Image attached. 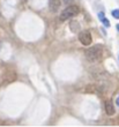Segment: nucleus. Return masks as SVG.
Segmentation results:
<instances>
[{"instance_id": "1", "label": "nucleus", "mask_w": 119, "mask_h": 127, "mask_svg": "<svg viewBox=\"0 0 119 127\" xmlns=\"http://www.w3.org/2000/svg\"><path fill=\"white\" fill-rule=\"evenodd\" d=\"M103 56V47L102 45H94L90 46L88 50L86 51V57L87 59L91 63H97L98 60L102 59Z\"/></svg>"}, {"instance_id": "2", "label": "nucleus", "mask_w": 119, "mask_h": 127, "mask_svg": "<svg viewBox=\"0 0 119 127\" xmlns=\"http://www.w3.org/2000/svg\"><path fill=\"white\" fill-rule=\"evenodd\" d=\"M79 13H80L79 6H76V5H71V6L66 7V8L61 12V14H60V21L64 22V21H66V20H68V19H71V17L78 15Z\"/></svg>"}, {"instance_id": "3", "label": "nucleus", "mask_w": 119, "mask_h": 127, "mask_svg": "<svg viewBox=\"0 0 119 127\" xmlns=\"http://www.w3.org/2000/svg\"><path fill=\"white\" fill-rule=\"evenodd\" d=\"M79 40L80 43L84 45V46H89L91 42H93V37H91V32L89 30H83L79 33Z\"/></svg>"}, {"instance_id": "4", "label": "nucleus", "mask_w": 119, "mask_h": 127, "mask_svg": "<svg viewBox=\"0 0 119 127\" xmlns=\"http://www.w3.org/2000/svg\"><path fill=\"white\" fill-rule=\"evenodd\" d=\"M104 107H105V112L108 116H113L116 113V110H115V106H113V103L111 99H106L105 104H104Z\"/></svg>"}, {"instance_id": "5", "label": "nucleus", "mask_w": 119, "mask_h": 127, "mask_svg": "<svg viewBox=\"0 0 119 127\" xmlns=\"http://www.w3.org/2000/svg\"><path fill=\"white\" fill-rule=\"evenodd\" d=\"M60 5H61V1L60 0H49V7L51 12L56 13L57 10L60 8Z\"/></svg>"}, {"instance_id": "6", "label": "nucleus", "mask_w": 119, "mask_h": 127, "mask_svg": "<svg viewBox=\"0 0 119 127\" xmlns=\"http://www.w3.org/2000/svg\"><path fill=\"white\" fill-rule=\"evenodd\" d=\"M98 19L101 20V22H102V23L104 24L106 28L110 27V21L108 20L105 16H104V13H102V12H101V13H98Z\"/></svg>"}, {"instance_id": "7", "label": "nucleus", "mask_w": 119, "mask_h": 127, "mask_svg": "<svg viewBox=\"0 0 119 127\" xmlns=\"http://www.w3.org/2000/svg\"><path fill=\"white\" fill-rule=\"evenodd\" d=\"M112 16L115 17V19H119V9H115V10H112Z\"/></svg>"}, {"instance_id": "8", "label": "nucleus", "mask_w": 119, "mask_h": 127, "mask_svg": "<svg viewBox=\"0 0 119 127\" xmlns=\"http://www.w3.org/2000/svg\"><path fill=\"white\" fill-rule=\"evenodd\" d=\"M116 104H117V105H118V106H119V96L116 98Z\"/></svg>"}, {"instance_id": "9", "label": "nucleus", "mask_w": 119, "mask_h": 127, "mask_svg": "<svg viewBox=\"0 0 119 127\" xmlns=\"http://www.w3.org/2000/svg\"><path fill=\"white\" fill-rule=\"evenodd\" d=\"M117 30H118V31H119V23H118V24H117Z\"/></svg>"}]
</instances>
